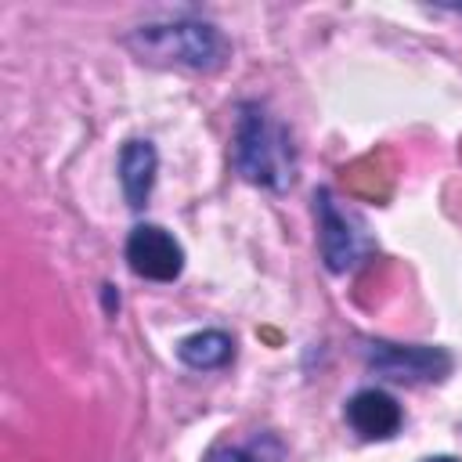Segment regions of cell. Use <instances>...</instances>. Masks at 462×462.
<instances>
[{"mask_svg": "<svg viewBox=\"0 0 462 462\" xmlns=\"http://www.w3.org/2000/svg\"><path fill=\"white\" fill-rule=\"evenodd\" d=\"M231 166L242 180L267 188V191H289L300 170L296 144L289 126L263 105V101H242L235 116V137H231Z\"/></svg>", "mask_w": 462, "mask_h": 462, "instance_id": "cell-1", "label": "cell"}, {"mask_svg": "<svg viewBox=\"0 0 462 462\" xmlns=\"http://www.w3.org/2000/svg\"><path fill=\"white\" fill-rule=\"evenodd\" d=\"M126 47L152 65H177L195 72H213L227 61L224 32L206 18H173V22H148L126 36Z\"/></svg>", "mask_w": 462, "mask_h": 462, "instance_id": "cell-2", "label": "cell"}, {"mask_svg": "<svg viewBox=\"0 0 462 462\" xmlns=\"http://www.w3.org/2000/svg\"><path fill=\"white\" fill-rule=\"evenodd\" d=\"M314 217H318V249L332 274H346L375 253V238L368 224L354 209L336 202L328 188L314 191Z\"/></svg>", "mask_w": 462, "mask_h": 462, "instance_id": "cell-3", "label": "cell"}, {"mask_svg": "<svg viewBox=\"0 0 462 462\" xmlns=\"http://www.w3.org/2000/svg\"><path fill=\"white\" fill-rule=\"evenodd\" d=\"M365 361L375 375L390 383H440L451 375V354L444 346H422V343H390V339H368Z\"/></svg>", "mask_w": 462, "mask_h": 462, "instance_id": "cell-4", "label": "cell"}, {"mask_svg": "<svg viewBox=\"0 0 462 462\" xmlns=\"http://www.w3.org/2000/svg\"><path fill=\"white\" fill-rule=\"evenodd\" d=\"M126 263L137 278L148 282H177L184 271L180 242L159 224H134L126 235Z\"/></svg>", "mask_w": 462, "mask_h": 462, "instance_id": "cell-5", "label": "cell"}, {"mask_svg": "<svg viewBox=\"0 0 462 462\" xmlns=\"http://www.w3.org/2000/svg\"><path fill=\"white\" fill-rule=\"evenodd\" d=\"M343 415H346V426H350L361 440H390V437H397V430H401V422H404L401 404H397L386 390H379V386L357 390V393L346 401Z\"/></svg>", "mask_w": 462, "mask_h": 462, "instance_id": "cell-6", "label": "cell"}, {"mask_svg": "<svg viewBox=\"0 0 462 462\" xmlns=\"http://www.w3.org/2000/svg\"><path fill=\"white\" fill-rule=\"evenodd\" d=\"M155 170H159V152L152 141H126L123 152H119V184H123V195H126V206L130 209H144L148 195H152V184H155Z\"/></svg>", "mask_w": 462, "mask_h": 462, "instance_id": "cell-7", "label": "cell"}, {"mask_svg": "<svg viewBox=\"0 0 462 462\" xmlns=\"http://www.w3.org/2000/svg\"><path fill=\"white\" fill-rule=\"evenodd\" d=\"M177 357L195 372H213L235 357V339L220 328H202L177 343Z\"/></svg>", "mask_w": 462, "mask_h": 462, "instance_id": "cell-8", "label": "cell"}, {"mask_svg": "<svg viewBox=\"0 0 462 462\" xmlns=\"http://www.w3.org/2000/svg\"><path fill=\"white\" fill-rule=\"evenodd\" d=\"M206 462H282V444L271 433H253L242 444L220 440V444L209 448Z\"/></svg>", "mask_w": 462, "mask_h": 462, "instance_id": "cell-9", "label": "cell"}, {"mask_svg": "<svg viewBox=\"0 0 462 462\" xmlns=\"http://www.w3.org/2000/svg\"><path fill=\"white\" fill-rule=\"evenodd\" d=\"M422 462H458V458H451V455H433V458H422Z\"/></svg>", "mask_w": 462, "mask_h": 462, "instance_id": "cell-10", "label": "cell"}, {"mask_svg": "<svg viewBox=\"0 0 462 462\" xmlns=\"http://www.w3.org/2000/svg\"><path fill=\"white\" fill-rule=\"evenodd\" d=\"M455 11H458V14H462V7H455Z\"/></svg>", "mask_w": 462, "mask_h": 462, "instance_id": "cell-11", "label": "cell"}]
</instances>
